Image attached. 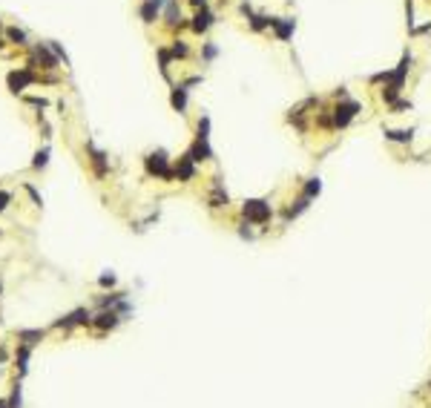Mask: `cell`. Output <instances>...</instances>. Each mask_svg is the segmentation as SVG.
Here are the masks:
<instances>
[{
  "label": "cell",
  "mask_w": 431,
  "mask_h": 408,
  "mask_svg": "<svg viewBox=\"0 0 431 408\" xmlns=\"http://www.w3.org/2000/svg\"><path fill=\"white\" fill-rule=\"evenodd\" d=\"M46 158H49V150H40V153L35 155V170H40V167H46Z\"/></svg>",
  "instance_id": "obj_19"
},
{
  "label": "cell",
  "mask_w": 431,
  "mask_h": 408,
  "mask_svg": "<svg viewBox=\"0 0 431 408\" xmlns=\"http://www.w3.org/2000/svg\"><path fill=\"white\" fill-rule=\"evenodd\" d=\"M95 325L104 328V331H107V328H115V325H118V310H104L98 319H95Z\"/></svg>",
  "instance_id": "obj_12"
},
{
  "label": "cell",
  "mask_w": 431,
  "mask_h": 408,
  "mask_svg": "<svg viewBox=\"0 0 431 408\" xmlns=\"http://www.w3.org/2000/svg\"><path fill=\"white\" fill-rule=\"evenodd\" d=\"M357 112H359V103H357V101L336 103V109H333V127H339V130H342V127H348Z\"/></svg>",
  "instance_id": "obj_4"
},
{
  "label": "cell",
  "mask_w": 431,
  "mask_h": 408,
  "mask_svg": "<svg viewBox=\"0 0 431 408\" xmlns=\"http://www.w3.org/2000/svg\"><path fill=\"white\" fill-rule=\"evenodd\" d=\"M29 81H32V75H29V72H12V75H9V84H12V89H15V92H17V89H23Z\"/></svg>",
  "instance_id": "obj_14"
},
{
  "label": "cell",
  "mask_w": 431,
  "mask_h": 408,
  "mask_svg": "<svg viewBox=\"0 0 431 408\" xmlns=\"http://www.w3.org/2000/svg\"><path fill=\"white\" fill-rule=\"evenodd\" d=\"M193 164H196V161L190 158V153L181 155V158H179V164H176V175H179L181 181H190V178L196 175V167H193Z\"/></svg>",
  "instance_id": "obj_6"
},
{
  "label": "cell",
  "mask_w": 431,
  "mask_h": 408,
  "mask_svg": "<svg viewBox=\"0 0 431 408\" xmlns=\"http://www.w3.org/2000/svg\"><path fill=\"white\" fill-rule=\"evenodd\" d=\"M147 172L149 175H158V178H173V172H170V164H167V153L164 150H155V153L147 155Z\"/></svg>",
  "instance_id": "obj_3"
},
{
  "label": "cell",
  "mask_w": 431,
  "mask_h": 408,
  "mask_svg": "<svg viewBox=\"0 0 431 408\" xmlns=\"http://www.w3.org/2000/svg\"><path fill=\"white\" fill-rule=\"evenodd\" d=\"M210 26H213V15H210L207 6H204V9H199L196 17H193V32H207Z\"/></svg>",
  "instance_id": "obj_8"
},
{
  "label": "cell",
  "mask_w": 431,
  "mask_h": 408,
  "mask_svg": "<svg viewBox=\"0 0 431 408\" xmlns=\"http://www.w3.org/2000/svg\"><path fill=\"white\" fill-rule=\"evenodd\" d=\"M270 26L276 29V37H279V40H287V37L293 34V29H296V23H293L290 17H270Z\"/></svg>",
  "instance_id": "obj_5"
},
{
  "label": "cell",
  "mask_w": 431,
  "mask_h": 408,
  "mask_svg": "<svg viewBox=\"0 0 431 408\" xmlns=\"http://www.w3.org/2000/svg\"><path fill=\"white\" fill-rule=\"evenodd\" d=\"M9 408H20V385H15V391L9 397Z\"/></svg>",
  "instance_id": "obj_21"
},
{
  "label": "cell",
  "mask_w": 431,
  "mask_h": 408,
  "mask_svg": "<svg viewBox=\"0 0 431 408\" xmlns=\"http://www.w3.org/2000/svg\"><path fill=\"white\" fill-rule=\"evenodd\" d=\"M141 17H144V23H152V20L158 17V3H155V0H144V6H141Z\"/></svg>",
  "instance_id": "obj_13"
},
{
  "label": "cell",
  "mask_w": 431,
  "mask_h": 408,
  "mask_svg": "<svg viewBox=\"0 0 431 408\" xmlns=\"http://www.w3.org/2000/svg\"><path fill=\"white\" fill-rule=\"evenodd\" d=\"M319 193H322V181H319V178H311V181L305 184V196L314 199V196H319Z\"/></svg>",
  "instance_id": "obj_18"
},
{
  "label": "cell",
  "mask_w": 431,
  "mask_h": 408,
  "mask_svg": "<svg viewBox=\"0 0 431 408\" xmlns=\"http://www.w3.org/2000/svg\"><path fill=\"white\" fill-rule=\"evenodd\" d=\"M101 285H104V288H112V285H115V276H112V273H109V276H101Z\"/></svg>",
  "instance_id": "obj_25"
},
{
  "label": "cell",
  "mask_w": 431,
  "mask_h": 408,
  "mask_svg": "<svg viewBox=\"0 0 431 408\" xmlns=\"http://www.w3.org/2000/svg\"><path fill=\"white\" fill-rule=\"evenodd\" d=\"M207 133H210V118H201L199 121V138L207 141Z\"/></svg>",
  "instance_id": "obj_20"
},
{
  "label": "cell",
  "mask_w": 431,
  "mask_h": 408,
  "mask_svg": "<svg viewBox=\"0 0 431 408\" xmlns=\"http://www.w3.org/2000/svg\"><path fill=\"white\" fill-rule=\"evenodd\" d=\"M308 202H311V199L305 196V199H299L296 204H290V207H287V213H285V221L296 219V216H299V213H302V210H308Z\"/></svg>",
  "instance_id": "obj_16"
},
{
  "label": "cell",
  "mask_w": 431,
  "mask_h": 408,
  "mask_svg": "<svg viewBox=\"0 0 431 408\" xmlns=\"http://www.w3.org/2000/svg\"><path fill=\"white\" fill-rule=\"evenodd\" d=\"M210 204H213V207H227V193L221 190L218 181H216V193H213V199H210Z\"/></svg>",
  "instance_id": "obj_17"
},
{
  "label": "cell",
  "mask_w": 431,
  "mask_h": 408,
  "mask_svg": "<svg viewBox=\"0 0 431 408\" xmlns=\"http://www.w3.org/2000/svg\"><path fill=\"white\" fill-rule=\"evenodd\" d=\"M9 199H12V196H9V193H0V210H3V207H6V204H9Z\"/></svg>",
  "instance_id": "obj_26"
},
{
  "label": "cell",
  "mask_w": 431,
  "mask_h": 408,
  "mask_svg": "<svg viewBox=\"0 0 431 408\" xmlns=\"http://www.w3.org/2000/svg\"><path fill=\"white\" fill-rule=\"evenodd\" d=\"M385 138H388V141H399V144H405V141L414 138V133H411V130H385Z\"/></svg>",
  "instance_id": "obj_15"
},
{
  "label": "cell",
  "mask_w": 431,
  "mask_h": 408,
  "mask_svg": "<svg viewBox=\"0 0 431 408\" xmlns=\"http://www.w3.org/2000/svg\"><path fill=\"white\" fill-rule=\"evenodd\" d=\"M9 37H12L15 43H23V40H26V34L20 32V29H9Z\"/></svg>",
  "instance_id": "obj_24"
},
{
  "label": "cell",
  "mask_w": 431,
  "mask_h": 408,
  "mask_svg": "<svg viewBox=\"0 0 431 408\" xmlns=\"http://www.w3.org/2000/svg\"><path fill=\"white\" fill-rule=\"evenodd\" d=\"M242 12H245V15H248L250 26H253V29H256V32H262V29H267V26H270V17H265V15H253V12H250V6H248V3H245V6H242Z\"/></svg>",
  "instance_id": "obj_10"
},
{
  "label": "cell",
  "mask_w": 431,
  "mask_h": 408,
  "mask_svg": "<svg viewBox=\"0 0 431 408\" xmlns=\"http://www.w3.org/2000/svg\"><path fill=\"white\" fill-rule=\"evenodd\" d=\"M190 158H193V161H207V158H213L210 144H207L204 138H196V144H193V150H190Z\"/></svg>",
  "instance_id": "obj_7"
},
{
  "label": "cell",
  "mask_w": 431,
  "mask_h": 408,
  "mask_svg": "<svg viewBox=\"0 0 431 408\" xmlns=\"http://www.w3.org/2000/svg\"><path fill=\"white\" fill-rule=\"evenodd\" d=\"M89 322H92L89 310H83V307H78V310H72L69 316H64V322H58V325H67V328H72V325H89Z\"/></svg>",
  "instance_id": "obj_9"
},
{
  "label": "cell",
  "mask_w": 431,
  "mask_h": 408,
  "mask_svg": "<svg viewBox=\"0 0 431 408\" xmlns=\"http://www.w3.org/2000/svg\"><path fill=\"white\" fill-rule=\"evenodd\" d=\"M0 408H9V400H0Z\"/></svg>",
  "instance_id": "obj_28"
},
{
  "label": "cell",
  "mask_w": 431,
  "mask_h": 408,
  "mask_svg": "<svg viewBox=\"0 0 431 408\" xmlns=\"http://www.w3.org/2000/svg\"><path fill=\"white\" fill-rule=\"evenodd\" d=\"M170 101H173V106H176V109H179V112H184V106H187V86H176V89H173V98H170Z\"/></svg>",
  "instance_id": "obj_11"
},
{
  "label": "cell",
  "mask_w": 431,
  "mask_h": 408,
  "mask_svg": "<svg viewBox=\"0 0 431 408\" xmlns=\"http://www.w3.org/2000/svg\"><path fill=\"white\" fill-rule=\"evenodd\" d=\"M187 55V46H184L181 40H176V46H173V58H184Z\"/></svg>",
  "instance_id": "obj_22"
},
{
  "label": "cell",
  "mask_w": 431,
  "mask_h": 408,
  "mask_svg": "<svg viewBox=\"0 0 431 408\" xmlns=\"http://www.w3.org/2000/svg\"><path fill=\"white\" fill-rule=\"evenodd\" d=\"M216 55H218V49H216V43H207V46H204V61H213Z\"/></svg>",
  "instance_id": "obj_23"
},
{
  "label": "cell",
  "mask_w": 431,
  "mask_h": 408,
  "mask_svg": "<svg viewBox=\"0 0 431 408\" xmlns=\"http://www.w3.org/2000/svg\"><path fill=\"white\" fill-rule=\"evenodd\" d=\"M193 6H201V9H204V6H207V0H193Z\"/></svg>",
  "instance_id": "obj_27"
},
{
  "label": "cell",
  "mask_w": 431,
  "mask_h": 408,
  "mask_svg": "<svg viewBox=\"0 0 431 408\" xmlns=\"http://www.w3.org/2000/svg\"><path fill=\"white\" fill-rule=\"evenodd\" d=\"M408 67H411V55H405L402 61H399V67L391 72V75H385V89H382V98L388 103H394V98L399 95V89H402V81H405V72H408Z\"/></svg>",
  "instance_id": "obj_1"
},
{
  "label": "cell",
  "mask_w": 431,
  "mask_h": 408,
  "mask_svg": "<svg viewBox=\"0 0 431 408\" xmlns=\"http://www.w3.org/2000/svg\"><path fill=\"white\" fill-rule=\"evenodd\" d=\"M245 219L248 221H256V224H265V221H270V204L262 202V199H250V202H245Z\"/></svg>",
  "instance_id": "obj_2"
}]
</instances>
